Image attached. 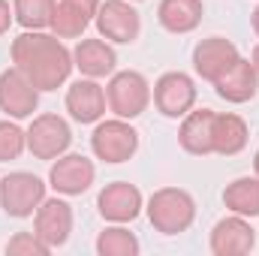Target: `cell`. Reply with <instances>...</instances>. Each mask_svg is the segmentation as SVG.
<instances>
[{
    "mask_svg": "<svg viewBox=\"0 0 259 256\" xmlns=\"http://www.w3.org/2000/svg\"><path fill=\"white\" fill-rule=\"evenodd\" d=\"M106 103H109V112L115 118L136 121L151 106V84L136 69H121V72L115 69L109 75V84H106Z\"/></svg>",
    "mask_w": 259,
    "mask_h": 256,
    "instance_id": "obj_3",
    "label": "cell"
},
{
    "mask_svg": "<svg viewBox=\"0 0 259 256\" xmlns=\"http://www.w3.org/2000/svg\"><path fill=\"white\" fill-rule=\"evenodd\" d=\"M145 211L160 235H181L196 220V199L181 187H160L151 193Z\"/></svg>",
    "mask_w": 259,
    "mask_h": 256,
    "instance_id": "obj_2",
    "label": "cell"
},
{
    "mask_svg": "<svg viewBox=\"0 0 259 256\" xmlns=\"http://www.w3.org/2000/svg\"><path fill=\"white\" fill-rule=\"evenodd\" d=\"M91 151L97 160L118 166L136 157L139 151V130L124 118H112V121H97V127L91 133Z\"/></svg>",
    "mask_w": 259,
    "mask_h": 256,
    "instance_id": "obj_4",
    "label": "cell"
},
{
    "mask_svg": "<svg viewBox=\"0 0 259 256\" xmlns=\"http://www.w3.org/2000/svg\"><path fill=\"white\" fill-rule=\"evenodd\" d=\"M69 145H72V130L55 112L36 115L33 124L27 127V151L36 160H58L69 151Z\"/></svg>",
    "mask_w": 259,
    "mask_h": 256,
    "instance_id": "obj_8",
    "label": "cell"
},
{
    "mask_svg": "<svg viewBox=\"0 0 259 256\" xmlns=\"http://www.w3.org/2000/svg\"><path fill=\"white\" fill-rule=\"evenodd\" d=\"M250 130L241 115L235 112H217L214 115V154L220 157H235L247 148Z\"/></svg>",
    "mask_w": 259,
    "mask_h": 256,
    "instance_id": "obj_20",
    "label": "cell"
},
{
    "mask_svg": "<svg viewBox=\"0 0 259 256\" xmlns=\"http://www.w3.org/2000/svg\"><path fill=\"white\" fill-rule=\"evenodd\" d=\"M12 21H15V15H12L9 0H0V36L9 33V24H12Z\"/></svg>",
    "mask_w": 259,
    "mask_h": 256,
    "instance_id": "obj_27",
    "label": "cell"
},
{
    "mask_svg": "<svg viewBox=\"0 0 259 256\" xmlns=\"http://www.w3.org/2000/svg\"><path fill=\"white\" fill-rule=\"evenodd\" d=\"M253 172L259 175V148H256V154H253Z\"/></svg>",
    "mask_w": 259,
    "mask_h": 256,
    "instance_id": "obj_31",
    "label": "cell"
},
{
    "mask_svg": "<svg viewBox=\"0 0 259 256\" xmlns=\"http://www.w3.org/2000/svg\"><path fill=\"white\" fill-rule=\"evenodd\" d=\"M214 91L220 100L232 103V106H241V103H250L259 91V72L256 66L250 64L247 58H238L235 64L229 66L217 81H214Z\"/></svg>",
    "mask_w": 259,
    "mask_h": 256,
    "instance_id": "obj_18",
    "label": "cell"
},
{
    "mask_svg": "<svg viewBox=\"0 0 259 256\" xmlns=\"http://www.w3.org/2000/svg\"><path fill=\"white\" fill-rule=\"evenodd\" d=\"M97 253L100 256H139L142 250V244H139V238L130 232L124 223H112V226H106L100 235H97Z\"/></svg>",
    "mask_w": 259,
    "mask_h": 256,
    "instance_id": "obj_23",
    "label": "cell"
},
{
    "mask_svg": "<svg viewBox=\"0 0 259 256\" xmlns=\"http://www.w3.org/2000/svg\"><path fill=\"white\" fill-rule=\"evenodd\" d=\"M58 0H12V15L24 30H46Z\"/></svg>",
    "mask_w": 259,
    "mask_h": 256,
    "instance_id": "obj_24",
    "label": "cell"
},
{
    "mask_svg": "<svg viewBox=\"0 0 259 256\" xmlns=\"http://www.w3.org/2000/svg\"><path fill=\"white\" fill-rule=\"evenodd\" d=\"M145 208L142 190L130 181H112L97 196V211L106 223H133Z\"/></svg>",
    "mask_w": 259,
    "mask_h": 256,
    "instance_id": "obj_12",
    "label": "cell"
},
{
    "mask_svg": "<svg viewBox=\"0 0 259 256\" xmlns=\"http://www.w3.org/2000/svg\"><path fill=\"white\" fill-rule=\"evenodd\" d=\"M94 178H97V166L88 157L69 154V151L52 160V169H49V187L58 196H81L91 190Z\"/></svg>",
    "mask_w": 259,
    "mask_h": 256,
    "instance_id": "obj_10",
    "label": "cell"
},
{
    "mask_svg": "<svg viewBox=\"0 0 259 256\" xmlns=\"http://www.w3.org/2000/svg\"><path fill=\"white\" fill-rule=\"evenodd\" d=\"M66 112L75 124H97L106 115V88L97 78H78L66 88Z\"/></svg>",
    "mask_w": 259,
    "mask_h": 256,
    "instance_id": "obj_15",
    "label": "cell"
},
{
    "mask_svg": "<svg viewBox=\"0 0 259 256\" xmlns=\"http://www.w3.org/2000/svg\"><path fill=\"white\" fill-rule=\"evenodd\" d=\"M72 205L55 196V199H42V205L33 214V232L49 244V250L64 247L72 235Z\"/></svg>",
    "mask_w": 259,
    "mask_h": 256,
    "instance_id": "obj_11",
    "label": "cell"
},
{
    "mask_svg": "<svg viewBox=\"0 0 259 256\" xmlns=\"http://www.w3.org/2000/svg\"><path fill=\"white\" fill-rule=\"evenodd\" d=\"M196 97H199L196 81L187 72H181V69L163 72V75L154 81V88H151L154 109H157L163 118H172V121L184 118L190 109H196Z\"/></svg>",
    "mask_w": 259,
    "mask_h": 256,
    "instance_id": "obj_6",
    "label": "cell"
},
{
    "mask_svg": "<svg viewBox=\"0 0 259 256\" xmlns=\"http://www.w3.org/2000/svg\"><path fill=\"white\" fill-rule=\"evenodd\" d=\"M250 27H253V33L259 36V6L253 9V12H250Z\"/></svg>",
    "mask_w": 259,
    "mask_h": 256,
    "instance_id": "obj_29",
    "label": "cell"
},
{
    "mask_svg": "<svg viewBox=\"0 0 259 256\" xmlns=\"http://www.w3.org/2000/svg\"><path fill=\"white\" fill-rule=\"evenodd\" d=\"M214 109H190L181 118L178 127V145L190 157H208L214 154Z\"/></svg>",
    "mask_w": 259,
    "mask_h": 256,
    "instance_id": "obj_17",
    "label": "cell"
},
{
    "mask_svg": "<svg viewBox=\"0 0 259 256\" xmlns=\"http://www.w3.org/2000/svg\"><path fill=\"white\" fill-rule=\"evenodd\" d=\"M202 15H205V3L202 0H160V6H157L160 27L175 33V36L193 33L202 24Z\"/></svg>",
    "mask_w": 259,
    "mask_h": 256,
    "instance_id": "obj_19",
    "label": "cell"
},
{
    "mask_svg": "<svg viewBox=\"0 0 259 256\" xmlns=\"http://www.w3.org/2000/svg\"><path fill=\"white\" fill-rule=\"evenodd\" d=\"M72 64L84 78H109L118 69V52L109 39H78V46L72 49Z\"/></svg>",
    "mask_w": 259,
    "mask_h": 256,
    "instance_id": "obj_16",
    "label": "cell"
},
{
    "mask_svg": "<svg viewBox=\"0 0 259 256\" xmlns=\"http://www.w3.org/2000/svg\"><path fill=\"white\" fill-rule=\"evenodd\" d=\"M64 3H69V6H75V9H81L84 15H91V18H94L103 0H64Z\"/></svg>",
    "mask_w": 259,
    "mask_h": 256,
    "instance_id": "obj_28",
    "label": "cell"
},
{
    "mask_svg": "<svg viewBox=\"0 0 259 256\" xmlns=\"http://www.w3.org/2000/svg\"><path fill=\"white\" fill-rule=\"evenodd\" d=\"M97 33L112 46H130L142 33V15L130 0H103L94 15Z\"/></svg>",
    "mask_w": 259,
    "mask_h": 256,
    "instance_id": "obj_7",
    "label": "cell"
},
{
    "mask_svg": "<svg viewBox=\"0 0 259 256\" xmlns=\"http://www.w3.org/2000/svg\"><path fill=\"white\" fill-rule=\"evenodd\" d=\"M46 187L49 184L33 172H9L6 178H0V208L6 211V217L27 220L42 205Z\"/></svg>",
    "mask_w": 259,
    "mask_h": 256,
    "instance_id": "obj_5",
    "label": "cell"
},
{
    "mask_svg": "<svg viewBox=\"0 0 259 256\" xmlns=\"http://www.w3.org/2000/svg\"><path fill=\"white\" fill-rule=\"evenodd\" d=\"M130 3H142V0H130Z\"/></svg>",
    "mask_w": 259,
    "mask_h": 256,
    "instance_id": "obj_32",
    "label": "cell"
},
{
    "mask_svg": "<svg viewBox=\"0 0 259 256\" xmlns=\"http://www.w3.org/2000/svg\"><path fill=\"white\" fill-rule=\"evenodd\" d=\"M27 151V130H21L12 118L0 121V163H12Z\"/></svg>",
    "mask_w": 259,
    "mask_h": 256,
    "instance_id": "obj_25",
    "label": "cell"
},
{
    "mask_svg": "<svg viewBox=\"0 0 259 256\" xmlns=\"http://www.w3.org/2000/svg\"><path fill=\"white\" fill-rule=\"evenodd\" d=\"M241 55H238V46L226 36H208V39H199L193 49V72L202 81H217L229 66L235 64Z\"/></svg>",
    "mask_w": 259,
    "mask_h": 256,
    "instance_id": "obj_14",
    "label": "cell"
},
{
    "mask_svg": "<svg viewBox=\"0 0 259 256\" xmlns=\"http://www.w3.org/2000/svg\"><path fill=\"white\" fill-rule=\"evenodd\" d=\"M250 64L256 66V72H259V42L253 46V52H250Z\"/></svg>",
    "mask_w": 259,
    "mask_h": 256,
    "instance_id": "obj_30",
    "label": "cell"
},
{
    "mask_svg": "<svg viewBox=\"0 0 259 256\" xmlns=\"http://www.w3.org/2000/svg\"><path fill=\"white\" fill-rule=\"evenodd\" d=\"M91 15H84L81 9H75V6H69L64 0H58L55 3V12H52V24H49V30L58 36V39H81L84 36V30L91 27Z\"/></svg>",
    "mask_w": 259,
    "mask_h": 256,
    "instance_id": "obj_22",
    "label": "cell"
},
{
    "mask_svg": "<svg viewBox=\"0 0 259 256\" xmlns=\"http://www.w3.org/2000/svg\"><path fill=\"white\" fill-rule=\"evenodd\" d=\"M39 109V91L30 84V78L9 66L0 72V112L12 121H24L33 118V112Z\"/></svg>",
    "mask_w": 259,
    "mask_h": 256,
    "instance_id": "obj_9",
    "label": "cell"
},
{
    "mask_svg": "<svg viewBox=\"0 0 259 256\" xmlns=\"http://www.w3.org/2000/svg\"><path fill=\"white\" fill-rule=\"evenodd\" d=\"M208 244L214 256H247L256 247V229L250 226V217L229 214L214 223Z\"/></svg>",
    "mask_w": 259,
    "mask_h": 256,
    "instance_id": "obj_13",
    "label": "cell"
},
{
    "mask_svg": "<svg viewBox=\"0 0 259 256\" xmlns=\"http://www.w3.org/2000/svg\"><path fill=\"white\" fill-rule=\"evenodd\" d=\"M9 58H12V66L21 69L39 94L58 91L61 84L69 81V75L75 69L72 52L64 46V39H58L55 33H46V30L18 33L9 46Z\"/></svg>",
    "mask_w": 259,
    "mask_h": 256,
    "instance_id": "obj_1",
    "label": "cell"
},
{
    "mask_svg": "<svg viewBox=\"0 0 259 256\" xmlns=\"http://www.w3.org/2000/svg\"><path fill=\"white\" fill-rule=\"evenodd\" d=\"M6 253L9 256H49L52 250L36 232H15L6 241Z\"/></svg>",
    "mask_w": 259,
    "mask_h": 256,
    "instance_id": "obj_26",
    "label": "cell"
},
{
    "mask_svg": "<svg viewBox=\"0 0 259 256\" xmlns=\"http://www.w3.org/2000/svg\"><path fill=\"white\" fill-rule=\"evenodd\" d=\"M223 205L229 214L259 217V175H241L223 187Z\"/></svg>",
    "mask_w": 259,
    "mask_h": 256,
    "instance_id": "obj_21",
    "label": "cell"
}]
</instances>
